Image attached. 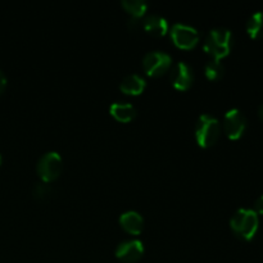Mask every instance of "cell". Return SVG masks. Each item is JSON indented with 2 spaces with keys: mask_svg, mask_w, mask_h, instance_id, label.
<instances>
[{
  "mask_svg": "<svg viewBox=\"0 0 263 263\" xmlns=\"http://www.w3.org/2000/svg\"><path fill=\"white\" fill-rule=\"evenodd\" d=\"M253 211L257 213V215H263V195H261V197H258L256 199Z\"/></svg>",
  "mask_w": 263,
  "mask_h": 263,
  "instance_id": "d6986e66",
  "label": "cell"
},
{
  "mask_svg": "<svg viewBox=\"0 0 263 263\" xmlns=\"http://www.w3.org/2000/svg\"><path fill=\"white\" fill-rule=\"evenodd\" d=\"M258 115H259V117H261V120L263 121V103H262L261 107H259V109H258Z\"/></svg>",
  "mask_w": 263,
  "mask_h": 263,
  "instance_id": "44dd1931",
  "label": "cell"
},
{
  "mask_svg": "<svg viewBox=\"0 0 263 263\" xmlns=\"http://www.w3.org/2000/svg\"><path fill=\"white\" fill-rule=\"evenodd\" d=\"M63 161L57 152H48L39 158L36 171L43 182H51L61 175Z\"/></svg>",
  "mask_w": 263,
  "mask_h": 263,
  "instance_id": "277c9868",
  "label": "cell"
},
{
  "mask_svg": "<svg viewBox=\"0 0 263 263\" xmlns=\"http://www.w3.org/2000/svg\"><path fill=\"white\" fill-rule=\"evenodd\" d=\"M145 87H146V81L144 80V77L139 76V74L136 73L127 74V76H126L120 84L121 91L130 95L141 94V92L145 90Z\"/></svg>",
  "mask_w": 263,
  "mask_h": 263,
  "instance_id": "7c38bea8",
  "label": "cell"
},
{
  "mask_svg": "<svg viewBox=\"0 0 263 263\" xmlns=\"http://www.w3.org/2000/svg\"><path fill=\"white\" fill-rule=\"evenodd\" d=\"M143 26V23L140 22V18H130L128 20V28H130L131 31H136L139 27H141Z\"/></svg>",
  "mask_w": 263,
  "mask_h": 263,
  "instance_id": "ac0fdd59",
  "label": "cell"
},
{
  "mask_svg": "<svg viewBox=\"0 0 263 263\" xmlns=\"http://www.w3.org/2000/svg\"><path fill=\"white\" fill-rule=\"evenodd\" d=\"M143 28L151 35L157 36H164L168 32V22L164 17L158 14H149L143 20Z\"/></svg>",
  "mask_w": 263,
  "mask_h": 263,
  "instance_id": "30bf717a",
  "label": "cell"
},
{
  "mask_svg": "<svg viewBox=\"0 0 263 263\" xmlns=\"http://www.w3.org/2000/svg\"><path fill=\"white\" fill-rule=\"evenodd\" d=\"M109 112L120 122H130L136 117V109L127 102H116L109 107Z\"/></svg>",
  "mask_w": 263,
  "mask_h": 263,
  "instance_id": "4fadbf2b",
  "label": "cell"
},
{
  "mask_svg": "<svg viewBox=\"0 0 263 263\" xmlns=\"http://www.w3.org/2000/svg\"><path fill=\"white\" fill-rule=\"evenodd\" d=\"M172 41L181 49H192L199 41V32L195 27L185 23H175L170 30Z\"/></svg>",
  "mask_w": 263,
  "mask_h": 263,
  "instance_id": "8992f818",
  "label": "cell"
},
{
  "mask_svg": "<svg viewBox=\"0 0 263 263\" xmlns=\"http://www.w3.org/2000/svg\"><path fill=\"white\" fill-rule=\"evenodd\" d=\"M120 225L125 231L133 235H139L143 231L144 220L136 211H127L120 216Z\"/></svg>",
  "mask_w": 263,
  "mask_h": 263,
  "instance_id": "8fae6325",
  "label": "cell"
},
{
  "mask_svg": "<svg viewBox=\"0 0 263 263\" xmlns=\"http://www.w3.org/2000/svg\"><path fill=\"white\" fill-rule=\"evenodd\" d=\"M258 215L249 208H240L236 211L230 220L231 230L238 238L251 240L258 230Z\"/></svg>",
  "mask_w": 263,
  "mask_h": 263,
  "instance_id": "7a4b0ae2",
  "label": "cell"
},
{
  "mask_svg": "<svg viewBox=\"0 0 263 263\" xmlns=\"http://www.w3.org/2000/svg\"><path fill=\"white\" fill-rule=\"evenodd\" d=\"M247 32L253 39H262L263 37V12L253 13L247 21Z\"/></svg>",
  "mask_w": 263,
  "mask_h": 263,
  "instance_id": "5bb4252c",
  "label": "cell"
},
{
  "mask_svg": "<svg viewBox=\"0 0 263 263\" xmlns=\"http://www.w3.org/2000/svg\"><path fill=\"white\" fill-rule=\"evenodd\" d=\"M195 139L199 146L202 148H210L217 143L221 135V123L220 121L212 115L199 116L197 123H195Z\"/></svg>",
  "mask_w": 263,
  "mask_h": 263,
  "instance_id": "3957f363",
  "label": "cell"
},
{
  "mask_svg": "<svg viewBox=\"0 0 263 263\" xmlns=\"http://www.w3.org/2000/svg\"><path fill=\"white\" fill-rule=\"evenodd\" d=\"M172 58L168 53L161 50L149 51L143 58V68L149 76H161L171 68Z\"/></svg>",
  "mask_w": 263,
  "mask_h": 263,
  "instance_id": "5b68a950",
  "label": "cell"
},
{
  "mask_svg": "<svg viewBox=\"0 0 263 263\" xmlns=\"http://www.w3.org/2000/svg\"><path fill=\"white\" fill-rule=\"evenodd\" d=\"M247 127V118L244 113L238 108L228 110L223 117V130L231 140L241 138Z\"/></svg>",
  "mask_w": 263,
  "mask_h": 263,
  "instance_id": "52a82bcc",
  "label": "cell"
},
{
  "mask_svg": "<svg viewBox=\"0 0 263 263\" xmlns=\"http://www.w3.org/2000/svg\"><path fill=\"white\" fill-rule=\"evenodd\" d=\"M5 86H7V77H5V74L0 71V94L4 91Z\"/></svg>",
  "mask_w": 263,
  "mask_h": 263,
  "instance_id": "ffe728a7",
  "label": "cell"
},
{
  "mask_svg": "<svg viewBox=\"0 0 263 263\" xmlns=\"http://www.w3.org/2000/svg\"><path fill=\"white\" fill-rule=\"evenodd\" d=\"M171 82L175 89L187 90L194 82V71L186 62H177L171 71Z\"/></svg>",
  "mask_w": 263,
  "mask_h": 263,
  "instance_id": "ba28073f",
  "label": "cell"
},
{
  "mask_svg": "<svg viewBox=\"0 0 263 263\" xmlns=\"http://www.w3.org/2000/svg\"><path fill=\"white\" fill-rule=\"evenodd\" d=\"M233 46V33L226 27H216L205 36L203 49L213 59H218L228 55Z\"/></svg>",
  "mask_w": 263,
  "mask_h": 263,
  "instance_id": "6da1fadb",
  "label": "cell"
},
{
  "mask_svg": "<svg viewBox=\"0 0 263 263\" xmlns=\"http://www.w3.org/2000/svg\"><path fill=\"white\" fill-rule=\"evenodd\" d=\"M204 72L208 80L215 81V80H220L223 76V73H225V67H223V64L218 59L212 58L211 61H208L205 63Z\"/></svg>",
  "mask_w": 263,
  "mask_h": 263,
  "instance_id": "2e32d148",
  "label": "cell"
},
{
  "mask_svg": "<svg viewBox=\"0 0 263 263\" xmlns=\"http://www.w3.org/2000/svg\"><path fill=\"white\" fill-rule=\"evenodd\" d=\"M0 163H2V156H0Z\"/></svg>",
  "mask_w": 263,
  "mask_h": 263,
  "instance_id": "7402d4cb",
  "label": "cell"
},
{
  "mask_svg": "<svg viewBox=\"0 0 263 263\" xmlns=\"http://www.w3.org/2000/svg\"><path fill=\"white\" fill-rule=\"evenodd\" d=\"M51 193H53V190L49 186L48 182H37L32 189V195L39 200L48 199L51 195Z\"/></svg>",
  "mask_w": 263,
  "mask_h": 263,
  "instance_id": "e0dca14e",
  "label": "cell"
},
{
  "mask_svg": "<svg viewBox=\"0 0 263 263\" xmlns=\"http://www.w3.org/2000/svg\"><path fill=\"white\" fill-rule=\"evenodd\" d=\"M121 5L134 18H140L141 15L145 14L146 9H148V3L145 0H122Z\"/></svg>",
  "mask_w": 263,
  "mask_h": 263,
  "instance_id": "9a60e30c",
  "label": "cell"
},
{
  "mask_svg": "<svg viewBox=\"0 0 263 263\" xmlns=\"http://www.w3.org/2000/svg\"><path fill=\"white\" fill-rule=\"evenodd\" d=\"M144 244L138 239L125 240L116 248V257L125 263H134L143 257Z\"/></svg>",
  "mask_w": 263,
  "mask_h": 263,
  "instance_id": "9c48e42d",
  "label": "cell"
}]
</instances>
